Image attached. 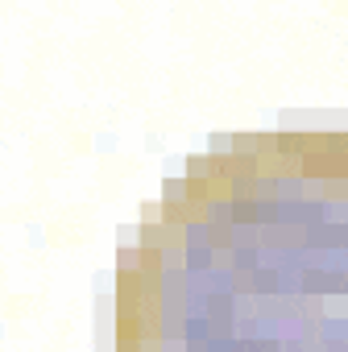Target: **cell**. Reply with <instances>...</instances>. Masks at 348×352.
<instances>
[{
  "label": "cell",
  "mask_w": 348,
  "mask_h": 352,
  "mask_svg": "<svg viewBox=\"0 0 348 352\" xmlns=\"http://www.w3.org/2000/svg\"><path fill=\"white\" fill-rule=\"evenodd\" d=\"M112 352H348V133H257L166 183L116 257Z\"/></svg>",
  "instance_id": "1"
}]
</instances>
